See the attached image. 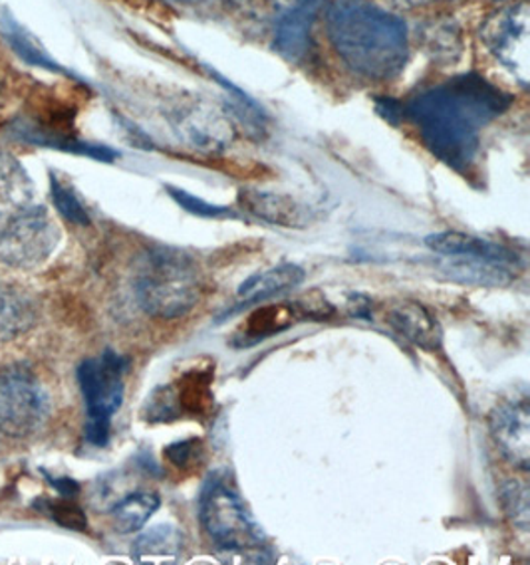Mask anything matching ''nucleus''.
Returning <instances> with one entry per match:
<instances>
[{
  "mask_svg": "<svg viewBox=\"0 0 530 565\" xmlns=\"http://www.w3.org/2000/svg\"><path fill=\"white\" fill-rule=\"evenodd\" d=\"M423 46L437 62H455L463 52L462 29L453 20L432 22L423 30Z\"/></svg>",
  "mask_w": 530,
  "mask_h": 565,
  "instance_id": "obj_21",
  "label": "nucleus"
},
{
  "mask_svg": "<svg viewBox=\"0 0 530 565\" xmlns=\"http://www.w3.org/2000/svg\"><path fill=\"white\" fill-rule=\"evenodd\" d=\"M385 322L405 340L412 341L423 351H439L443 343V330L439 322L423 303L415 300H402L390 306Z\"/></svg>",
  "mask_w": 530,
  "mask_h": 565,
  "instance_id": "obj_12",
  "label": "nucleus"
},
{
  "mask_svg": "<svg viewBox=\"0 0 530 565\" xmlns=\"http://www.w3.org/2000/svg\"><path fill=\"white\" fill-rule=\"evenodd\" d=\"M46 480H50V484L56 488L62 497L74 498L80 492L78 482H74L72 478H52L49 475Z\"/></svg>",
  "mask_w": 530,
  "mask_h": 565,
  "instance_id": "obj_31",
  "label": "nucleus"
},
{
  "mask_svg": "<svg viewBox=\"0 0 530 565\" xmlns=\"http://www.w3.org/2000/svg\"><path fill=\"white\" fill-rule=\"evenodd\" d=\"M512 98L479 74H463L415 94L403 117L417 127L423 146L455 171L471 166L481 129L511 108Z\"/></svg>",
  "mask_w": 530,
  "mask_h": 565,
  "instance_id": "obj_1",
  "label": "nucleus"
},
{
  "mask_svg": "<svg viewBox=\"0 0 530 565\" xmlns=\"http://www.w3.org/2000/svg\"><path fill=\"white\" fill-rule=\"evenodd\" d=\"M168 193L177 205L181 206L187 213L191 215L201 216V218H213V221H221V218H241V215L233 211L231 206L213 205L206 203L205 199L201 196L191 195L186 189H177V186L168 185Z\"/></svg>",
  "mask_w": 530,
  "mask_h": 565,
  "instance_id": "obj_27",
  "label": "nucleus"
},
{
  "mask_svg": "<svg viewBox=\"0 0 530 565\" xmlns=\"http://www.w3.org/2000/svg\"><path fill=\"white\" fill-rule=\"evenodd\" d=\"M489 433L505 460L527 472L530 467L529 395L522 393L499 401L489 415Z\"/></svg>",
  "mask_w": 530,
  "mask_h": 565,
  "instance_id": "obj_9",
  "label": "nucleus"
},
{
  "mask_svg": "<svg viewBox=\"0 0 530 565\" xmlns=\"http://www.w3.org/2000/svg\"><path fill=\"white\" fill-rule=\"evenodd\" d=\"M226 9L236 17L256 22L280 20L303 0H223Z\"/></svg>",
  "mask_w": 530,
  "mask_h": 565,
  "instance_id": "obj_24",
  "label": "nucleus"
},
{
  "mask_svg": "<svg viewBox=\"0 0 530 565\" xmlns=\"http://www.w3.org/2000/svg\"><path fill=\"white\" fill-rule=\"evenodd\" d=\"M183 550H186L183 532L173 524H158L139 534L131 546V559L138 564L144 562L171 564L181 559Z\"/></svg>",
  "mask_w": 530,
  "mask_h": 565,
  "instance_id": "obj_17",
  "label": "nucleus"
},
{
  "mask_svg": "<svg viewBox=\"0 0 530 565\" xmlns=\"http://www.w3.org/2000/svg\"><path fill=\"white\" fill-rule=\"evenodd\" d=\"M59 243V226L40 203L26 169L0 153V260L19 270H36Z\"/></svg>",
  "mask_w": 530,
  "mask_h": 565,
  "instance_id": "obj_3",
  "label": "nucleus"
},
{
  "mask_svg": "<svg viewBox=\"0 0 530 565\" xmlns=\"http://www.w3.org/2000/svg\"><path fill=\"white\" fill-rule=\"evenodd\" d=\"M126 371L128 360L114 350L80 363L78 385L88 415L86 440L94 447H106L109 443L112 420L124 403Z\"/></svg>",
  "mask_w": 530,
  "mask_h": 565,
  "instance_id": "obj_6",
  "label": "nucleus"
},
{
  "mask_svg": "<svg viewBox=\"0 0 530 565\" xmlns=\"http://www.w3.org/2000/svg\"><path fill=\"white\" fill-rule=\"evenodd\" d=\"M485 49L521 84L529 78V12L527 4L499 10L481 26Z\"/></svg>",
  "mask_w": 530,
  "mask_h": 565,
  "instance_id": "obj_8",
  "label": "nucleus"
},
{
  "mask_svg": "<svg viewBox=\"0 0 530 565\" xmlns=\"http://www.w3.org/2000/svg\"><path fill=\"white\" fill-rule=\"evenodd\" d=\"M306 280V270L298 264H278L275 268H268L265 273H256L246 278L245 282L239 286L236 296L243 300L241 306L265 302L276 294L293 290L296 286Z\"/></svg>",
  "mask_w": 530,
  "mask_h": 565,
  "instance_id": "obj_15",
  "label": "nucleus"
},
{
  "mask_svg": "<svg viewBox=\"0 0 530 565\" xmlns=\"http://www.w3.org/2000/svg\"><path fill=\"white\" fill-rule=\"evenodd\" d=\"M300 313L296 310L295 302L266 303L256 308L255 312L246 318L241 332L236 333L239 340L233 341L235 345H248L258 341L268 340L276 333L285 332L295 326Z\"/></svg>",
  "mask_w": 530,
  "mask_h": 565,
  "instance_id": "obj_16",
  "label": "nucleus"
},
{
  "mask_svg": "<svg viewBox=\"0 0 530 565\" xmlns=\"http://www.w3.org/2000/svg\"><path fill=\"white\" fill-rule=\"evenodd\" d=\"M443 273L447 274L452 282L489 286V288L507 286L517 278V274L512 273V266L489 263L481 258H463V256L452 258V263L443 266Z\"/></svg>",
  "mask_w": 530,
  "mask_h": 565,
  "instance_id": "obj_18",
  "label": "nucleus"
},
{
  "mask_svg": "<svg viewBox=\"0 0 530 565\" xmlns=\"http://www.w3.org/2000/svg\"><path fill=\"white\" fill-rule=\"evenodd\" d=\"M197 514L219 556L229 562L275 564V550L226 470H216L206 478L197 500Z\"/></svg>",
  "mask_w": 530,
  "mask_h": 565,
  "instance_id": "obj_4",
  "label": "nucleus"
},
{
  "mask_svg": "<svg viewBox=\"0 0 530 565\" xmlns=\"http://www.w3.org/2000/svg\"><path fill=\"white\" fill-rule=\"evenodd\" d=\"M36 507L46 516L52 518L59 526L68 527L74 532H86L88 530V518L78 504L72 502V498L62 497L59 500L40 498V500H36Z\"/></svg>",
  "mask_w": 530,
  "mask_h": 565,
  "instance_id": "obj_26",
  "label": "nucleus"
},
{
  "mask_svg": "<svg viewBox=\"0 0 530 565\" xmlns=\"http://www.w3.org/2000/svg\"><path fill=\"white\" fill-rule=\"evenodd\" d=\"M159 508H161V497L156 490H139L119 500L118 504L112 508L109 516L116 532L134 534L148 524Z\"/></svg>",
  "mask_w": 530,
  "mask_h": 565,
  "instance_id": "obj_19",
  "label": "nucleus"
},
{
  "mask_svg": "<svg viewBox=\"0 0 530 565\" xmlns=\"http://www.w3.org/2000/svg\"><path fill=\"white\" fill-rule=\"evenodd\" d=\"M134 290L141 310L151 318H183L201 298L199 268L183 250L153 248L141 256Z\"/></svg>",
  "mask_w": 530,
  "mask_h": 565,
  "instance_id": "obj_5",
  "label": "nucleus"
},
{
  "mask_svg": "<svg viewBox=\"0 0 530 565\" xmlns=\"http://www.w3.org/2000/svg\"><path fill=\"white\" fill-rule=\"evenodd\" d=\"M236 201L246 213L265 221L268 225L283 226V228H306L315 218L308 206L285 193L241 189Z\"/></svg>",
  "mask_w": 530,
  "mask_h": 565,
  "instance_id": "obj_10",
  "label": "nucleus"
},
{
  "mask_svg": "<svg viewBox=\"0 0 530 565\" xmlns=\"http://www.w3.org/2000/svg\"><path fill=\"white\" fill-rule=\"evenodd\" d=\"M378 111H380V116L385 117L393 126H398L400 119L403 117L402 104H400V102H393V99H382V102H378Z\"/></svg>",
  "mask_w": 530,
  "mask_h": 565,
  "instance_id": "obj_29",
  "label": "nucleus"
},
{
  "mask_svg": "<svg viewBox=\"0 0 530 565\" xmlns=\"http://www.w3.org/2000/svg\"><path fill=\"white\" fill-rule=\"evenodd\" d=\"M502 512L512 526L521 532L530 530V490L529 484L519 478L507 480L499 492Z\"/></svg>",
  "mask_w": 530,
  "mask_h": 565,
  "instance_id": "obj_23",
  "label": "nucleus"
},
{
  "mask_svg": "<svg viewBox=\"0 0 530 565\" xmlns=\"http://www.w3.org/2000/svg\"><path fill=\"white\" fill-rule=\"evenodd\" d=\"M50 186H52L50 193H52L54 206L59 209L60 215L64 216L68 223L80 226H88L92 223L86 206L82 205V201L72 189H68L64 183H60L54 175L50 177Z\"/></svg>",
  "mask_w": 530,
  "mask_h": 565,
  "instance_id": "obj_28",
  "label": "nucleus"
},
{
  "mask_svg": "<svg viewBox=\"0 0 530 565\" xmlns=\"http://www.w3.org/2000/svg\"><path fill=\"white\" fill-rule=\"evenodd\" d=\"M425 246L432 253L445 256V258H481L489 263L507 264V266H517L519 256L512 253L511 248L502 244L485 241L479 236L471 234L457 233V231H443V233L430 234L425 236Z\"/></svg>",
  "mask_w": 530,
  "mask_h": 565,
  "instance_id": "obj_13",
  "label": "nucleus"
},
{
  "mask_svg": "<svg viewBox=\"0 0 530 565\" xmlns=\"http://www.w3.org/2000/svg\"><path fill=\"white\" fill-rule=\"evenodd\" d=\"M213 380H215V365L206 367H191L181 377L171 383L177 409L181 415H189L195 419H211L215 415V393H213Z\"/></svg>",
  "mask_w": 530,
  "mask_h": 565,
  "instance_id": "obj_14",
  "label": "nucleus"
},
{
  "mask_svg": "<svg viewBox=\"0 0 530 565\" xmlns=\"http://www.w3.org/2000/svg\"><path fill=\"white\" fill-rule=\"evenodd\" d=\"M325 0H303L278 20L275 50L288 62H303L310 50V32L318 17L325 12Z\"/></svg>",
  "mask_w": 530,
  "mask_h": 565,
  "instance_id": "obj_11",
  "label": "nucleus"
},
{
  "mask_svg": "<svg viewBox=\"0 0 530 565\" xmlns=\"http://www.w3.org/2000/svg\"><path fill=\"white\" fill-rule=\"evenodd\" d=\"M0 26H2V34H4V39L9 40L12 50H14L26 64L52 70V72H62L59 64L50 58L44 50L40 49L39 42L32 39L29 32L20 26L19 22H14V20L10 19L9 14L2 17Z\"/></svg>",
  "mask_w": 530,
  "mask_h": 565,
  "instance_id": "obj_22",
  "label": "nucleus"
},
{
  "mask_svg": "<svg viewBox=\"0 0 530 565\" xmlns=\"http://www.w3.org/2000/svg\"><path fill=\"white\" fill-rule=\"evenodd\" d=\"M52 403L44 383L26 365L0 367V433L29 439L49 425Z\"/></svg>",
  "mask_w": 530,
  "mask_h": 565,
  "instance_id": "obj_7",
  "label": "nucleus"
},
{
  "mask_svg": "<svg viewBox=\"0 0 530 565\" xmlns=\"http://www.w3.org/2000/svg\"><path fill=\"white\" fill-rule=\"evenodd\" d=\"M163 458L181 475H195L206 462V447L203 439L176 440L163 449Z\"/></svg>",
  "mask_w": 530,
  "mask_h": 565,
  "instance_id": "obj_25",
  "label": "nucleus"
},
{
  "mask_svg": "<svg viewBox=\"0 0 530 565\" xmlns=\"http://www.w3.org/2000/svg\"><path fill=\"white\" fill-rule=\"evenodd\" d=\"M326 30L336 54L362 78L385 82L407 64V26L388 10L363 0H336L326 9Z\"/></svg>",
  "mask_w": 530,
  "mask_h": 565,
  "instance_id": "obj_2",
  "label": "nucleus"
},
{
  "mask_svg": "<svg viewBox=\"0 0 530 565\" xmlns=\"http://www.w3.org/2000/svg\"><path fill=\"white\" fill-rule=\"evenodd\" d=\"M34 323L32 303L19 292L0 284V341H10L29 332Z\"/></svg>",
  "mask_w": 530,
  "mask_h": 565,
  "instance_id": "obj_20",
  "label": "nucleus"
},
{
  "mask_svg": "<svg viewBox=\"0 0 530 565\" xmlns=\"http://www.w3.org/2000/svg\"><path fill=\"white\" fill-rule=\"evenodd\" d=\"M370 306H372L370 298L363 294H352L350 302H348L353 318H362V320H370Z\"/></svg>",
  "mask_w": 530,
  "mask_h": 565,
  "instance_id": "obj_30",
  "label": "nucleus"
}]
</instances>
